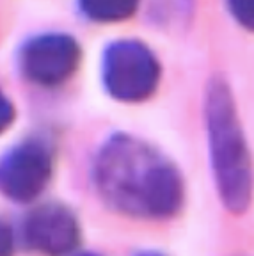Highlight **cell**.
I'll return each mask as SVG.
<instances>
[{
    "label": "cell",
    "mask_w": 254,
    "mask_h": 256,
    "mask_svg": "<svg viewBox=\"0 0 254 256\" xmlns=\"http://www.w3.org/2000/svg\"><path fill=\"white\" fill-rule=\"evenodd\" d=\"M92 174L100 196L124 216L167 219L180 212L185 200L176 166L151 144L126 134L102 144Z\"/></svg>",
    "instance_id": "obj_1"
},
{
    "label": "cell",
    "mask_w": 254,
    "mask_h": 256,
    "mask_svg": "<svg viewBox=\"0 0 254 256\" xmlns=\"http://www.w3.org/2000/svg\"><path fill=\"white\" fill-rule=\"evenodd\" d=\"M206 126L212 169L220 200L230 212H246L254 192L252 162L233 94L222 78H214L208 86Z\"/></svg>",
    "instance_id": "obj_2"
},
{
    "label": "cell",
    "mask_w": 254,
    "mask_h": 256,
    "mask_svg": "<svg viewBox=\"0 0 254 256\" xmlns=\"http://www.w3.org/2000/svg\"><path fill=\"white\" fill-rule=\"evenodd\" d=\"M102 80L112 98L124 104H139L158 88L160 62L140 41L118 40L105 48Z\"/></svg>",
    "instance_id": "obj_3"
},
{
    "label": "cell",
    "mask_w": 254,
    "mask_h": 256,
    "mask_svg": "<svg viewBox=\"0 0 254 256\" xmlns=\"http://www.w3.org/2000/svg\"><path fill=\"white\" fill-rule=\"evenodd\" d=\"M52 168V153L43 140H24L0 158V190L16 203H28L44 190Z\"/></svg>",
    "instance_id": "obj_4"
},
{
    "label": "cell",
    "mask_w": 254,
    "mask_h": 256,
    "mask_svg": "<svg viewBox=\"0 0 254 256\" xmlns=\"http://www.w3.org/2000/svg\"><path fill=\"white\" fill-rule=\"evenodd\" d=\"M80 46L75 38L59 32L32 38L20 50V70L30 82L43 88L64 84L80 64Z\"/></svg>",
    "instance_id": "obj_5"
},
{
    "label": "cell",
    "mask_w": 254,
    "mask_h": 256,
    "mask_svg": "<svg viewBox=\"0 0 254 256\" xmlns=\"http://www.w3.org/2000/svg\"><path fill=\"white\" fill-rule=\"evenodd\" d=\"M24 238L43 252H68L80 242V226L70 208L59 203L40 204L25 217Z\"/></svg>",
    "instance_id": "obj_6"
},
{
    "label": "cell",
    "mask_w": 254,
    "mask_h": 256,
    "mask_svg": "<svg viewBox=\"0 0 254 256\" xmlns=\"http://www.w3.org/2000/svg\"><path fill=\"white\" fill-rule=\"evenodd\" d=\"M140 0H78V8L86 18L100 24H112L130 18Z\"/></svg>",
    "instance_id": "obj_7"
},
{
    "label": "cell",
    "mask_w": 254,
    "mask_h": 256,
    "mask_svg": "<svg viewBox=\"0 0 254 256\" xmlns=\"http://www.w3.org/2000/svg\"><path fill=\"white\" fill-rule=\"evenodd\" d=\"M230 12L244 28L254 32V0H226Z\"/></svg>",
    "instance_id": "obj_8"
},
{
    "label": "cell",
    "mask_w": 254,
    "mask_h": 256,
    "mask_svg": "<svg viewBox=\"0 0 254 256\" xmlns=\"http://www.w3.org/2000/svg\"><path fill=\"white\" fill-rule=\"evenodd\" d=\"M12 121H14V107L11 100L4 94V91L0 89V134H4L11 126Z\"/></svg>",
    "instance_id": "obj_9"
},
{
    "label": "cell",
    "mask_w": 254,
    "mask_h": 256,
    "mask_svg": "<svg viewBox=\"0 0 254 256\" xmlns=\"http://www.w3.org/2000/svg\"><path fill=\"white\" fill-rule=\"evenodd\" d=\"M14 238H12V230L6 220L0 219V254L11 252Z\"/></svg>",
    "instance_id": "obj_10"
}]
</instances>
